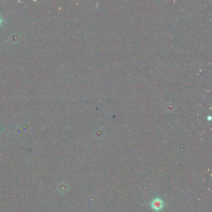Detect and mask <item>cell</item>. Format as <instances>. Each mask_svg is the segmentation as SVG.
<instances>
[{"instance_id":"7a4b0ae2","label":"cell","mask_w":212,"mask_h":212,"mask_svg":"<svg viewBox=\"0 0 212 212\" xmlns=\"http://www.w3.org/2000/svg\"><path fill=\"white\" fill-rule=\"evenodd\" d=\"M1 21H2V19H1V17H0V23H1Z\"/></svg>"},{"instance_id":"6da1fadb","label":"cell","mask_w":212,"mask_h":212,"mask_svg":"<svg viewBox=\"0 0 212 212\" xmlns=\"http://www.w3.org/2000/svg\"><path fill=\"white\" fill-rule=\"evenodd\" d=\"M164 206V203L163 200L159 198H156L151 204V208L155 211L161 210Z\"/></svg>"}]
</instances>
